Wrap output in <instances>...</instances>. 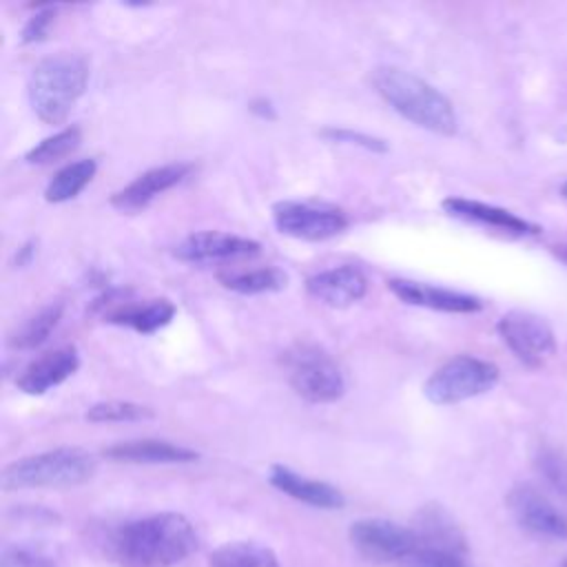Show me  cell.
Instances as JSON below:
<instances>
[{"label": "cell", "mask_w": 567, "mask_h": 567, "mask_svg": "<svg viewBox=\"0 0 567 567\" xmlns=\"http://www.w3.org/2000/svg\"><path fill=\"white\" fill-rule=\"evenodd\" d=\"M556 255H558L563 261H567V246H556Z\"/></svg>", "instance_id": "obj_33"}, {"label": "cell", "mask_w": 567, "mask_h": 567, "mask_svg": "<svg viewBox=\"0 0 567 567\" xmlns=\"http://www.w3.org/2000/svg\"><path fill=\"white\" fill-rule=\"evenodd\" d=\"M507 509L523 529L536 536L567 538V516L529 483H520L509 489Z\"/></svg>", "instance_id": "obj_10"}, {"label": "cell", "mask_w": 567, "mask_h": 567, "mask_svg": "<svg viewBox=\"0 0 567 567\" xmlns=\"http://www.w3.org/2000/svg\"><path fill=\"white\" fill-rule=\"evenodd\" d=\"M388 288L410 306H421V308H432L441 312H456V315H467V312H478L483 308L481 299L474 295L430 286L423 281H412V279H390Z\"/></svg>", "instance_id": "obj_14"}, {"label": "cell", "mask_w": 567, "mask_h": 567, "mask_svg": "<svg viewBox=\"0 0 567 567\" xmlns=\"http://www.w3.org/2000/svg\"><path fill=\"white\" fill-rule=\"evenodd\" d=\"M55 18V7H42L38 9L22 27V33H20V40L22 44H33V42H40L47 38L49 33V27Z\"/></svg>", "instance_id": "obj_30"}, {"label": "cell", "mask_w": 567, "mask_h": 567, "mask_svg": "<svg viewBox=\"0 0 567 567\" xmlns=\"http://www.w3.org/2000/svg\"><path fill=\"white\" fill-rule=\"evenodd\" d=\"M89 82V62L80 53L60 51L40 60L29 75V102L44 124H62Z\"/></svg>", "instance_id": "obj_3"}, {"label": "cell", "mask_w": 567, "mask_h": 567, "mask_svg": "<svg viewBox=\"0 0 567 567\" xmlns=\"http://www.w3.org/2000/svg\"><path fill=\"white\" fill-rule=\"evenodd\" d=\"M95 458L80 447H55L40 454L22 456L2 470V489H42L75 487L93 478Z\"/></svg>", "instance_id": "obj_4"}, {"label": "cell", "mask_w": 567, "mask_h": 567, "mask_svg": "<svg viewBox=\"0 0 567 567\" xmlns=\"http://www.w3.org/2000/svg\"><path fill=\"white\" fill-rule=\"evenodd\" d=\"M323 137L328 140H334V142H348V144H359L368 151H379V153H385L388 151V144L374 135H368V133H359V131H350V128H323L321 131Z\"/></svg>", "instance_id": "obj_31"}, {"label": "cell", "mask_w": 567, "mask_h": 567, "mask_svg": "<svg viewBox=\"0 0 567 567\" xmlns=\"http://www.w3.org/2000/svg\"><path fill=\"white\" fill-rule=\"evenodd\" d=\"M268 481L279 492H284L290 498H295L299 503H306L310 507L341 509L346 505V496L339 487H334L326 481H317V478H308L303 474H297L295 470H290L286 465H279V463L270 467Z\"/></svg>", "instance_id": "obj_16"}, {"label": "cell", "mask_w": 567, "mask_h": 567, "mask_svg": "<svg viewBox=\"0 0 567 567\" xmlns=\"http://www.w3.org/2000/svg\"><path fill=\"white\" fill-rule=\"evenodd\" d=\"M197 549L193 523L177 512L148 514L120 525L109 551L122 567H175Z\"/></svg>", "instance_id": "obj_1"}, {"label": "cell", "mask_w": 567, "mask_h": 567, "mask_svg": "<svg viewBox=\"0 0 567 567\" xmlns=\"http://www.w3.org/2000/svg\"><path fill=\"white\" fill-rule=\"evenodd\" d=\"M403 567H472L465 554L416 547L414 554L403 563Z\"/></svg>", "instance_id": "obj_29"}, {"label": "cell", "mask_w": 567, "mask_h": 567, "mask_svg": "<svg viewBox=\"0 0 567 567\" xmlns=\"http://www.w3.org/2000/svg\"><path fill=\"white\" fill-rule=\"evenodd\" d=\"M33 255V244H27V246H22L20 248V257H18V264L22 266V264H27V259Z\"/></svg>", "instance_id": "obj_32"}, {"label": "cell", "mask_w": 567, "mask_h": 567, "mask_svg": "<svg viewBox=\"0 0 567 567\" xmlns=\"http://www.w3.org/2000/svg\"><path fill=\"white\" fill-rule=\"evenodd\" d=\"M78 365L80 354L73 346L55 348L31 361L16 379V385L27 394H44L47 390L66 381L78 370Z\"/></svg>", "instance_id": "obj_15"}, {"label": "cell", "mask_w": 567, "mask_h": 567, "mask_svg": "<svg viewBox=\"0 0 567 567\" xmlns=\"http://www.w3.org/2000/svg\"><path fill=\"white\" fill-rule=\"evenodd\" d=\"M352 547L372 563H405L416 549L412 527L388 518H359L350 525Z\"/></svg>", "instance_id": "obj_7"}, {"label": "cell", "mask_w": 567, "mask_h": 567, "mask_svg": "<svg viewBox=\"0 0 567 567\" xmlns=\"http://www.w3.org/2000/svg\"><path fill=\"white\" fill-rule=\"evenodd\" d=\"M288 383L308 403H334L346 392L337 361L315 343H295L284 352Z\"/></svg>", "instance_id": "obj_5"}, {"label": "cell", "mask_w": 567, "mask_h": 567, "mask_svg": "<svg viewBox=\"0 0 567 567\" xmlns=\"http://www.w3.org/2000/svg\"><path fill=\"white\" fill-rule=\"evenodd\" d=\"M372 84L377 93L412 124L436 135L456 133L458 124L452 102L423 78L399 66H377L372 71Z\"/></svg>", "instance_id": "obj_2"}, {"label": "cell", "mask_w": 567, "mask_h": 567, "mask_svg": "<svg viewBox=\"0 0 567 567\" xmlns=\"http://www.w3.org/2000/svg\"><path fill=\"white\" fill-rule=\"evenodd\" d=\"M0 567H58V563L38 547L7 545L0 554Z\"/></svg>", "instance_id": "obj_28"}, {"label": "cell", "mask_w": 567, "mask_h": 567, "mask_svg": "<svg viewBox=\"0 0 567 567\" xmlns=\"http://www.w3.org/2000/svg\"><path fill=\"white\" fill-rule=\"evenodd\" d=\"M496 383L498 368L494 363L470 354H458L430 374L423 392L436 405H452L485 394Z\"/></svg>", "instance_id": "obj_6"}, {"label": "cell", "mask_w": 567, "mask_h": 567, "mask_svg": "<svg viewBox=\"0 0 567 567\" xmlns=\"http://www.w3.org/2000/svg\"><path fill=\"white\" fill-rule=\"evenodd\" d=\"M272 221L281 235L303 241L330 239L348 226V217L339 208L290 199L277 202L272 206Z\"/></svg>", "instance_id": "obj_8"}, {"label": "cell", "mask_w": 567, "mask_h": 567, "mask_svg": "<svg viewBox=\"0 0 567 567\" xmlns=\"http://www.w3.org/2000/svg\"><path fill=\"white\" fill-rule=\"evenodd\" d=\"M82 142V133L78 126H66L62 131H58L51 137H44L40 144H35L24 159L29 164H51L55 159L66 157L69 153H73Z\"/></svg>", "instance_id": "obj_25"}, {"label": "cell", "mask_w": 567, "mask_h": 567, "mask_svg": "<svg viewBox=\"0 0 567 567\" xmlns=\"http://www.w3.org/2000/svg\"><path fill=\"white\" fill-rule=\"evenodd\" d=\"M563 567H567V560H565V563H563Z\"/></svg>", "instance_id": "obj_35"}, {"label": "cell", "mask_w": 567, "mask_h": 567, "mask_svg": "<svg viewBox=\"0 0 567 567\" xmlns=\"http://www.w3.org/2000/svg\"><path fill=\"white\" fill-rule=\"evenodd\" d=\"M102 454L120 463H190L199 458V454L190 447L157 439L122 441L106 447Z\"/></svg>", "instance_id": "obj_19"}, {"label": "cell", "mask_w": 567, "mask_h": 567, "mask_svg": "<svg viewBox=\"0 0 567 567\" xmlns=\"http://www.w3.org/2000/svg\"><path fill=\"white\" fill-rule=\"evenodd\" d=\"M560 193H563V197H567V182L563 184V188H560Z\"/></svg>", "instance_id": "obj_34"}, {"label": "cell", "mask_w": 567, "mask_h": 567, "mask_svg": "<svg viewBox=\"0 0 567 567\" xmlns=\"http://www.w3.org/2000/svg\"><path fill=\"white\" fill-rule=\"evenodd\" d=\"M210 567H281L277 554L255 540H230L210 554Z\"/></svg>", "instance_id": "obj_21"}, {"label": "cell", "mask_w": 567, "mask_h": 567, "mask_svg": "<svg viewBox=\"0 0 567 567\" xmlns=\"http://www.w3.org/2000/svg\"><path fill=\"white\" fill-rule=\"evenodd\" d=\"M219 284L228 290L241 292V295H259V292H277L286 286L288 277L284 270L275 266H261L252 270H230L217 275Z\"/></svg>", "instance_id": "obj_22"}, {"label": "cell", "mask_w": 567, "mask_h": 567, "mask_svg": "<svg viewBox=\"0 0 567 567\" xmlns=\"http://www.w3.org/2000/svg\"><path fill=\"white\" fill-rule=\"evenodd\" d=\"M536 472L543 476V481L563 498H567V454H563L556 447L543 445L534 456Z\"/></svg>", "instance_id": "obj_27"}, {"label": "cell", "mask_w": 567, "mask_h": 567, "mask_svg": "<svg viewBox=\"0 0 567 567\" xmlns=\"http://www.w3.org/2000/svg\"><path fill=\"white\" fill-rule=\"evenodd\" d=\"M416 534V547H430V549H443V551H454V554H465L467 556V543L456 525V520L441 507V505H425L419 509L414 525Z\"/></svg>", "instance_id": "obj_18"}, {"label": "cell", "mask_w": 567, "mask_h": 567, "mask_svg": "<svg viewBox=\"0 0 567 567\" xmlns=\"http://www.w3.org/2000/svg\"><path fill=\"white\" fill-rule=\"evenodd\" d=\"M496 328L505 346L529 368H540L556 352L554 330L538 315L512 310L498 319Z\"/></svg>", "instance_id": "obj_9"}, {"label": "cell", "mask_w": 567, "mask_h": 567, "mask_svg": "<svg viewBox=\"0 0 567 567\" xmlns=\"http://www.w3.org/2000/svg\"><path fill=\"white\" fill-rule=\"evenodd\" d=\"M175 317V306L168 299H148L144 303L115 306L104 315V321L128 326L140 334H153Z\"/></svg>", "instance_id": "obj_20"}, {"label": "cell", "mask_w": 567, "mask_h": 567, "mask_svg": "<svg viewBox=\"0 0 567 567\" xmlns=\"http://www.w3.org/2000/svg\"><path fill=\"white\" fill-rule=\"evenodd\" d=\"M153 410L133 401H102L86 410L84 419L91 423H122V421H144L153 419Z\"/></svg>", "instance_id": "obj_26"}, {"label": "cell", "mask_w": 567, "mask_h": 567, "mask_svg": "<svg viewBox=\"0 0 567 567\" xmlns=\"http://www.w3.org/2000/svg\"><path fill=\"white\" fill-rule=\"evenodd\" d=\"M306 290L310 297H315L326 306L346 308L363 299V295L368 292V279L361 272V268L352 264H343L308 277Z\"/></svg>", "instance_id": "obj_13"}, {"label": "cell", "mask_w": 567, "mask_h": 567, "mask_svg": "<svg viewBox=\"0 0 567 567\" xmlns=\"http://www.w3.org/2000/svg\"><path fill=\"white\" fill-rule=\"evenodd\" d=\"M259 248H261L259 241L248 237H237V235L217 233V230H202L182 239L175 248V257L190 264H208V261H224V259L257 255Z\"/></svg>", "instance_id": "obj_12"}, {"label": "cell", "mask_w": 567, "mask_h": 567, "mask_svg": "<svg viewBox=\"0 0 567 567\" xmlns=\"http://www.w3.org/2000/svg\"><path fill=\"white\" fill-rule=\"evenodd\" d=\"M190 168L193 166L184 164V162L148 168L142 175H137L133 182H128L124 188L115 190L111 195V206L117 208L120 213L144 210L155 197H159L162 193L177 186L190 173Z\"/></svg>", "instance_id": "obj_11"}, {"label": "cell", "mask_w": 567, "mask_h": 567, "mask_svg": "<svg viewBox=\"0 0 567 567\" xmlns=\"http://www.w3.org/2000/svg\"><path fill=\"white\" fill-rule=\"evenodd\" d=\"M443 208L452 217H458V219H465V221H472V224H481V226L494 228V230H498L503 235H509V237H523V235L536 233V226H532L523 217H518V215H514V213H509L505 208L476 202V199L447 197L443 202Z\"/></svg>", "instance_id": "obj_17"}, {"label": "cell", "mask_w": 567, "mask_h": 567, "mask_svg": "<svg viewBox=\"0 0 567 567\" xmlns=\"http://www.w3.org/2000/svg\"><path fill=\"white\" fill-rule=\"evenodd\" d=\"M95 171H97V164L91 157L89 159H78V162H71V164L62 166L51 177V182L47 184L44 199L53 202V204L73 199L93 179Z\"/></svg>", "instance_id": "obj_23"}, {"label": "cell", "mask_w": 567, "mask_h": 567, "mask_svg": "<svg viewBox=\"0 0 567 567\" xmlns=\"http://www.w3.org/2000/svg\"><path fill=\"white\" fill-rule=\"evenodd\" d=\"M62 317V303H51L47 308H42L40 312H35L33 317H29L11 337H9V346L16 350H33L40 343H44L51 334V330L58 326Z\"/></svg>", "instance_id": "obj_24"}]
</instances>
